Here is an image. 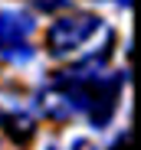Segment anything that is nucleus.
<instances>
[{
    "label": "nucleus",
    "instance_id": "1",
    "mask_svg": "<svg viewBox=\"0 0 141 150\" xmlns=\"http://www.w3.org/2000/svg\"><path fill=\"white\" fill-rule=\"evenodd\" d=\"M99 33H102V20L95 13H89V10L62 13L59 20L49 23V30H46V52L53 59H69Z\"/></svg>",
    "mask_w": 141,
    "mask_h": 150
},
{
    "label": "nucleus",
    "instance_id": "2",
    "mask_svg": "<svg viewBox=\"0 0 141 150\" xmlns=\"http://www.w3.org/2000/svg\"><path fill=\"white\" fill-rule=\"evenodd\" d=\"M33 33H36V20L26 10L4 7L0 10V59L23 65L36 56L33 49Z\"/></svg>",
    "mask_w": 141,
    "mask_h": 150
},
{
    "label": "nucleus",
    "instance_id": "3",
    "mask_svg": "<svg viewBox=\"0 0 141 150\" xmlns=\"http://www.w3.org/2000/svg\"><path fill=\"white\" fill-rule=\"evenodd\" d=\"M0 124H4L7 137H10L16 147H26V144L36 137V121H33V114L20 111V108H13V111H7V114H0Z\"/></svg>",
    "mask_w": 141,
    "mask_h": 150
},
{
    "label": "nucleus",
    "instance_id": "4",
    "mask_svg": "<svg viewBox=\"0 0 141 150\" xmlns=\"http://www.w3.org/2000/svg\"><path fill=\"white\" fill-rule=\"evenodd\" d=\"M30 4L39 10V13H56L62 7H69V0H30Z\"/></svg>",
    "mask_w": 141,
    "mask_h": 150
},
{
    "label": "nucleus",
    "instance_id": "5",
    "mask_svg": "<svg viewBox=\"0 0 141 150\" xmlns=\"http://www.w3.org/2000/svg\"><path fill=\"white\" fill-rule=\"evenodd\" d=\"M105 150H128V131H125V134H118V137H115Z\"/></svg>",
    "mask_w": 141,
    "mask_h": 150
},
{
    "label": "nucleus",
    "instance_id": "6",
    "mask_svg": "<svg viewBox=\"0 0 141 150\" xmlns=\"http://www.w3.org/2000/svg\"><path fill=\"white\" fill-rule=\"evenodd\" d=\"M122 4H128V0H122Z\"/></svg>",
    "mask_w": 141,
    "mask_h": 150
},
{
    "label": "nucleus",
    "instance_id": "7",
    "mask_svg": "<svg viewBox=\"0 0 141 150\" xmlns=\"http://www.w3.org/2000/svg\"><path fill=\"white\" fill-rule=\"evenodd\" d=\"M0 114H4V111H0Z\"/></svg>",
    "mask_w": 141,
    "mask_h": 150
},
{
    "label": "nucleus",
    "instance_id": "8",
    "mask_svg": "<svg viewBox=\"0 0 141 150\" xmlns=\"http://www.w3.org/2000/svg\"><path fill=\"white\" fill-rule=\"evenodd\" d=\"M0 150H4V147H0Z\"/></svg>",
    "mask_w": 141,
    "mask_h": 150
}]
</instances>
